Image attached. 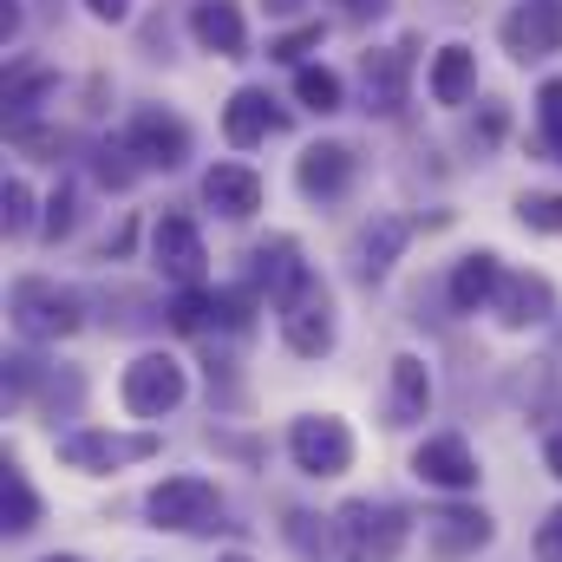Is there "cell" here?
<instances>
[{
  "label": "cell",
  "mask_w": 562,
  "mask_h": 562,
  "mask_svg": "<svg viewBox=\"0 0 562 562\" xmlns=\"http://www.w3.org/2000/svg\"><path fill=\"white\" fill-rule=\"evenodd\" d=\"M216 510H223V497H216V484L196 477V471L164 477V484L144 497V517H150L157 530H203V524H216Z\"/></svg>",
  "instance_id": "5"
},
{
  "label": "cell",
  "mask_w": 562,
  "mask_h": 562,
  "mask_svg": "<svg viewBox=\"0 0 562 562\" xmlns=\"http://www.w3.org/2000/svg\"><path fill=\"white\" fill-rule=\"evenodd\" d=\"M497 321L504 327H537V321H550L557 314V288L543 276H504V288H497Z\"/></svg>",
  "instance_id": "17"
},
{
  "label": "cell",
  "mask_w": 562,
  "mask_h": 562,
  "mask_svg": "<svg viewBox=\"0 0 562 562\" xmlns=\"http://www.w3.org/2000/svg\"><path fill=\"white\" fill-rule=\"evenodd\" d=\"M157 451V438L150 431H72V438H59V464H72V471H119V464H138Z\"/></svg>",
  "instance_id": "8"
},
{
  "label": "cell",
  "mask_w": 562,
  "mask_h": 562,
  "mask_svg": "<svg viewBox=\"0 0 562 562\" xmlns=\"http://www.w3.org/2000/svg\"><path fill=\"white\" fill-rule=\"evenodd\" d=\"M150 262H157L170 281L196 288V281H203V262H210L196 223H190V216H157V229H150Z\"/></svg>",
  "instance_id": "9"
},
{
  "label": "cell",
  "mask_w": 562,
  "mask_h": 562,
  "mask_svg": "<svg viewBox=\"0 0 562 562\" xmlns=\"http://www.w3.org/2000/svg\"><path fill=\"white\" fill-rule=\"evenodd\" d=\"M276 125H281V112L269 105V92H262V86L229 92V105H223V138L236 144V150H256Z\"/></svg>",
  "instance_id": "16"
},
{
  "label": "cell",
  "mask_w": 562,
  "mask_h": 562,
  "mask_svg": "<svg viewBox=\"0 0 562 562\" xmlns=\"http://www.w3.org/2000/svg\"><path fill=\"white\" fill-rule=\"evenodd\" d=\"M269 13H301V0H269Z\"/></svg>",
  "instance_id": "37"
},
{
  "label": "cell",
  "mask_w": 562,
  "mask_h": 562,
  "mask_svg": "<svg viewBox=\"0 0 562 562\" xmlns=\"http://www.w3.org/2000/svg\"><path fill=\"white\" fill-rule=\"evenodd\" d=\"M294 99L327 119V112L347 105V86H340V72H327V66H301V72H294Z\"/></svg>",
  "instance_id": "24"
},
{
  "label": "cell",
  "mask_w": 562,
  "mask_h": 562,
  "mask_svg": "<svg viewBox=\"0 0 562 562\" xmlns=\"http://www.w3.org/2000/svg\"><path fill=\"white\" fill-rule=\"evenodd\" d=\"M0 33H7V40L20 33V0H7V7H0Z\"/></svg>",
  "instance_id": "34"
},
{
  "label": "cell",
  "mask_w": 562,
  "mask_h": 562,
  "mask_svg": "<svg viewBox=\"0 0 562 562\" xmlns=\"http://www.w3.org/2000/svg\"><path fill=\"white\" fill-rule=\"evenodd\" d=\"M406 236H413V229H406V223H400V216H386V223H380V229H367V236H360V276H386V269H393V256H400V243H406Z\"/></svg>",
  "instance_id": "25"
},
{
  "label": "cell",
  "mask_w": 562,
  "mask_h": 562,
  "mask_svg": "<svg viewBox=\"0 0 562 562\" xmlns=\"http://www.w3.org/2000/svg\"><path fill=\"white\" fill-rule=\"evenodd\" d=\"M276 314H281V340L301 353V360H321L334 347V294L321 288V276H301L276 294Z\"/></svg>",
  "instance_id": "2"
},
{
  "label": "cell",
  "mask_w": 562,
  "mask_h": 562,
  "mask_svg": "<svg viewBox=\"0 0 562 562\" xmlns=\"http://www.w3.org/2000/svg\"><path fill=\"white\" fill-rule=\"evenodd\" d=\"M406 510L380 504V497H353L334 510V543H340V562H400L406 550Z\"/></svg>",
  "instance_id": "1"
},
{
  "label": "cell",
  "mask_w": 562,
  "mask_h": 562,
  "mask_svg": "<svg viewBox=\"0 0 562 562\" xmlns=\"http://www.w3.org/2000/svg\"><path fill=\"white\" fill-rule=\"evenodd\" d=\"M471 86H477V53H471L464 40L438 46V53H431V99H438V105H464Z\"/></svg>",
  "instance_id": "18"
},
{
  "label": "cell",
  "mask_w": 562,
  "mask_h": 562,
  "mask_svg": "<svg viewBox=\"0 0 562 562\" xmlns=\"http://www.w3.org/2000/svg\"><path fill=\"white\" fill-rule=\"evenodd\" d=\"M484 543H491V517L484 510H445V517H431V550L438 557H471Z\"/></svg>",
  "instance_id": "20"
},
{
  "label": "cell",
  "mask_w": 562,
  "mask_h": 562,
  "mask_svg": "<svg viewBox=\"0 0 562 562\" xmlns=\"http://www.w3.org/2000/svg\"><path fill=\"white\" fill-rule=\"evenodd\" d=\"M7 314H13V327L26 340H66V334H79V294L59 288V281H40V276L13 281Z\"/></svg>",
  "instance_id": "4"
},
{
  "label": "cell",
  "mask_w": 562,
  "mask_h": 562,
  "mask_svg": "<svg viewBox=\"0 0 562 562\" xmlns=\"http://www.w3.org/2000/svg\"><path fill=\"white\" fill-rule=\"evenodd\" d=\"M216 562H256V557H216Z\"/></svg>",
  "instance_id": "38"
},
{
  "label": "cell",
  "mask_w": 562,
  "mask_h": 562,
  "mask_svg": "<svg viewBox=\"0 0 562 562\" xmlns=\"http://www.w3.org/2000/svg\"><path fill=\"white\" fill-rule=\"evenodd\" d=\"M504 276H510V269H504L491 249H477V256H464V262H458V276H451V301H458L464 314H477V307H491V301H497Z\"/></svg>",
  "instance_id": "19"
},
{
  "label": "cell",
  "mask_w": 562,
  "mask_h": 562,
  "mask_svg": "<svg viewBox=\"0 0 562 562\" xmlns=\"http://www.w3.org/2000/svg\"><path fill=\"white\" fill-rule=\"evenodd\" d=\"M190 33H196V46L216 53V59H243V53H249V20H243L236 0H196V7H190Z\"/></svg>",
  "instance_id": "12"
},
{
  "label": "cell",
  "mask_w": 562,
  "mask_h": 562,
  "mask_svg": "<svg viewBox=\"0 0 562 562\" xmlns=\"http://www.w3.org/2000/svg\"><path fill=\"white\" fill-rule=\"evenodd\" d=\"M425 413H431V373L419 353H400L393 360V425H413Z\"/></svg>",
  "instance_id": "21"
},
{
  "label": "cell",
  "mask_w": 562,
  "mask_h": 562,
  "mask_svg": "<svg viewBox=\"0 0 562 562\" xmlns=\"http://www.w3.org/2000/svg\"><path fill=\"white\" fill-rule=\"evenodd\" d=\"M321 46V20H307V26H294V33H281V40H269V59H281V66H294L301 53H314Z\"/></svg>",
  "instance_id": "29"
},
{
  "label": "cell",
  "mask_w": 562,
  "mask_h": 562,
  "mask_svg": "<svg viewBox=\"0 0 562 562\" xmlns=\"http://www.w3.org/2000/svg\"><path fill=\"white\" fill-rule=\"evenodd\" d=\"M288 451H294V464L307 477H340L353 464V431L334 413H307V419L288 425Z\"/></svg>",
  "instance_id": "6"
},
{
  "label": "cell",
  "mask_w": 562,
  "mask_h": 562,
  "mask_svg": "<svg viewBox=\"0 0 562 562\" xmlns=\"http://www.w3.org/2000/svg\"><path fill=\"white\" fill-rule=\"evenodd\" d=\"M183 393H190V373H183L177 353H138V360L125 367V380H119V400H125L132 419H164V413H177Z\"/></svg>",
  "instance_id": "3"
},
{
  "label": "cell",
  "mask_w": 562,
  "mask_h": 562,
  "mask_svg": "<svg viewBox=\"0 0 562 562\" xmlns=\"http://www.w3.org/2000/svg\"><path fill=\"white\" fill-rule=\"evenodd\" d=\"M0 524H7L13 537L40 524V497H33V484H26V471H20V464H7V471H0Z\"/></svg>",
  "instance_id": "23"
},
{
  "label": "cell",
  "mask_w": 562,
  "mask_h": 562,
  "mask_svg": "<svg viewBox=\"0 0 562 562\" xmlns=\"http://www.w3.org/2000/svg\"><path fill=\"white\" fill-rule=\"evenodd\" d=\"M203 203H210L216 216H229V223H249V216L262 210V177H256L249 164H216V170L203 177Z\"/></svg>",
  "instance_id": "14"
},
{
  "label": "cell",
  "mask_w": 562,
  "mask_h": 562,
  "mask_svg": "<svg viewBox=\"0 0 562 562\" xmlns=\"http://www.w3.org/2000/svg\"><path fill=\"white\" fill-rule=\"evenodd\" d=\"M86 13H92V20H112V26H119V20H132V0H86Z\"/></svg>",
  "instance_id": "33"
},
{
  "label": "cell",
  "mask_w": 562,
  "mask_h": 562,
  "mask_svg": "<svg viewBox=\"0 0 562 562\" xmlns=\"http://www.w3.org/2000/svg\"><path fill=\"white\" fill-rule=\"evenodd\" d=\"M72 223H79V210H72V190H53V203H46V223H40V229H46V236L59 243V236H66Z\"/></svg>",
  "instance_id": "31"
},
{
  "label": "cell",
  "mask_w": 562,
  "mask_h": 562,
  "mask_svg": "<svg viewBox=\"0 0 562 562\" xmlns=\"http://www.w3.org/2000/svg\"><path fill=\"white\" fill-rule=\"evenodd\" d=\"M413 471H419L425 484H438V491H471L477 484V458H471V445L458 431L425 438L419 451H413Z\"/></svg>",
  "instance_id": "11"
},
{
  "label": "cell",
  "mask_w": 562,
  "mask_h": 562,
  "mask_svg": "<svg viewBox=\"0 0 562 562\" xmlns=\"http://www.w3.org/2000/svg\"><path fill=\"white\" fill-rule=\"evenodd\" d=\"M517 216H524V229L562 236V196L557 190H530V196H517Z\"/></svg>",
  "instance_id": "26"
},
{
  "label": "cell",
  "mask_w": 562,
  "mask_h": 562,
  "mask_svg": "<svg viewBox=\"0 0 562 562\" xmlns=\"http://www.w3.org/2000/svg\"><path fill=\"white\" fill-rule=\"evenodd\" d=\"M537 125H543V144L557 150V164H562V79H543V92H537Z\"/></svg>",
  "instance_id": "27"
},
{
  "label": "cell",
  "mask_w": 562,
  "mask_h": 562,
  "mask_svg": "<svg viewBox=\"0 0 562 562\" xmlns=\"http://www.w3.org/2000/svg\"><path fill=\"white\" fill-rule=\"evenodd\" d=\"M543 464H550V477H562V431L543 445Z\"/></svg>",
  "instance_id": "36"
},
{
  "label": "cell",
  "mask_w": 562,
  "mask_h": 562,
  "mask_svg": "<svg viewBox=\"0 0 562 562\" xmlns=\"http://www.w3.org/2000/svg\"><path fill=\"white\" fill-rule=\"evenodd\" d=\"M170 321H177L183 334H203V327H216V321H223V327H243L249 314H243L236 294H196V288H190V294L170 307Z\"/></svg>",
  "instance_id": "22"
},
{
  "label": "cell",
  "mask_w": 562,
  "mask_h": 562,
  "mask_svg": "<svg viewBox=\"0 0 562 562\" xmlns=\"http://www.w3.org/2000/svg\"><path fill=\"white\" fill-rule=\"evenodd\" d=\"M46 562H79V557H46Z\"/></svg>",
  "instance_id": "39"
},
{
  "label": "cell",
  "mask_w": 562,
  "mask_h": 562,
  "mask_svg": "<svg viewBox=\"0 0 562 562\" xmlns=\"http://www.w3.org/2000/svg\"><path fill=\"white\" fill-rule=\"evenodd\" d=\"M0 216H7V236L33 229V190H26V183H7V196H0Z\"/></svg>",
  "instance_id": "30"
},
{
  "label": "cell",
  "mask_w": 562,
  "mask_h": 562,
  "mask_svg": "<svg viewBox=\"0 0 562 562\" xmlns=\"http://www.w3.org/2000/svg\"><path fill=\"white\" fill-rule=\"evenodd\" d=\"M504 53L510 59H550V53H562V0H517L510 13H504Z\"/></svg>",
  "instance_id": "7"
},
{
  "label": "cell",
  "mask_w": 562,
  "mask_h": 562,
  "mask_svg": "<svg viewBox=\"0 0 562 562\" xmlns=\"http://www.w3.org/2000/svg\"><path fill=\"white\" fill-rule=\"evenodd\" d=\"M125 150L138 157L144 170H177V164L190 157V132H183V119H170V112H138V119L125 125Z\"/></svg>",
  "instance_id": "10"
},
{
  "label": "cell",
  "mask_w": 562,
  "mask_h": 562,
  "mask_svg": "<svg viewBox=\"0 0 562 562\" xmlns=\"http://www.w3.org/2000/svg\"><path fill=\"white\" fill-rule=\"evenodd\" d=\"M294 183H301V196H340L353 183V150L347 144H307L294 157Z\"/></svg>",
  "instance_id": "15"
},
{
  "label": "cell",
  "mask_w": 562,
  "mask_h": 562,
  "mask_svg": "<svg viewBox=\"0 0 562 562\" xmlns=\"http://www.w3.org/2000/svg\"><path fill=\"white\" fill-rule=\"evenodd\" d=\"M537 562H562V504L537 524Z\"/></svg>",
  "instance_id": "32"
},
{
  "label": "cell",
  "mask_w": 562,
  "mask_h": 562,
  "mask_svg": "<svg viewBox=\"0 0 562 562\" xmlns=\"http://www.w3.org/2000/svg\"><path fill=\"white\" fill-rule=\"evenodd\" d=\"M46 92H53V72H20V79L7 86V112H13V125H20V119H26Z\"/></svg>",
  "instance_id": "28"
},
{
  "label": "cell",
  "mask_w": 562,
  "mask_h": 562,
  "mask_svg": "<svg viewBox=\"0 0 562 562\" xmlns=\"http://www.w3.org/2000/svg\"><path fill=\"white\" fill-rule=\"evenodd\" d=\"M406 72H413V40H406V46H386V53H367V72H360L367 112L393 119V112L406 105Z\"/></svg>",
  "instance_id": "13"
},
{
  "label": "cell",
  "mask_w": 562,
  "mask_h": 562,
  "mask_svg": "<svg viewBox=\"0 0 562 562\" xmlns=\"http://www.w3.org/2000/svg\"><path fill=\"white\" fill-rule=\"evenodd\" d=\"M340 7H347L353 20H367V13H386V0H340Z\"/></svg>",
  "instance_id": "35"
}]
</instances>
